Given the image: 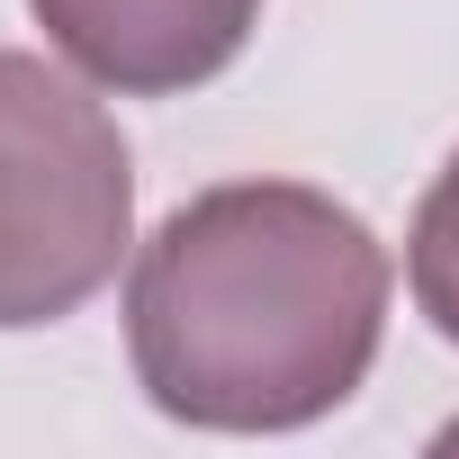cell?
I'll use <instances>...</instances> for the list:
<instances>
[{
	"label": "cell",
	"instance_id": "obj_2",
	"mask_svg": "<svg viewBox=\"0 0 459 459\" xmlns=\"http://www.w3.org/2000/svg\"><path fill=\"white\" fill-rule=\"evenodd\" d=\"M135 244V162L117 117L46 55L0 46V333L64 325Z\"/></svg>",
	"mask_w": 459,
	"mask_h": 459
},
{
	"label": "cell",
	"instance_id": "obj_4",
	"mask_svg": "<svg viewBox=\"0 0 459 459\" xmlns=\"http://www.w3.org/2000/svg\"><path fill=\"white\" fill-rule=\"evenodd\" d=\"M405 289L432 316L441 342H459V153L432 171L423 207H414V235H405Z\"/></svg>",
	"mask_w": 459,
	"mask_h": 459
},
{
	"label": "cell",
	"instance_id": "obj_3",
	"mask_svg": "<svg viewBox=\"0 0 459 459\" xmlns=\"http://www.w3.org/2000/svg\"><path fill=\"white\" fill-rule=\"evenodd\" d=\"M28 19L82 82L117 100H171L253 46L262 0H28Z\"/></svg>",
	"mask_w": 459,
	"mask_h": 459
},
{
	"label": "cell",
	"instance_id": "obj_1",
	"mask_svg": "<svg viewBox=\"0 0 459 459\" xmlns=\"http://www.w3.org/2000/svg\"><path fill=\"white\" fill-rule=\"evenodd\" d=\"M387 280V244L307 180L198 189L126 271L135 387L198 432H298L369 378Z\"/></svg>",
	"mask_w": 459,
	"mask_h": 459
}]
</instances>
